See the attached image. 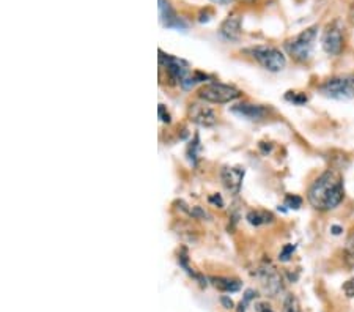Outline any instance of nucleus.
Returning <instances> with one entry per match:
<instances>
[{
	"label": "nucleus",
	"mask_w": 354,
	"mask_h": 312,
	"mask_svg": "<svg viewBox=\"0 0 354 312\" xmlns=\"http://www.w3.org/2000/svg\"><path fill=\"white\" fill-rule=\"evenodd\" d=\"M345 188L344 178L335 170H326L313 181L307 192V201L319 212H329L344 202Z\"/></svg>",
	"instance_id": "f257e3e1"
},
{
	"label": "nucleus",
	"mask_w": 354,
	"mask_h": 312,
	"mask_svg": "<svg viewBox=\"0 0 354 312\" xmlns=\"http://www.w3.org/2000/svg\"><path fill=\"white\" fill-rule=\"evenodd\" d=\"M159 64H161L162 70L167 71V76L174 84H180L183 87L187 89L196 82H200V79H205L207 76L196 73V76L191 75L189 65L185 60L176 59L169 54H164L162 51H159Z\"/></svg>",
	"instance_id": "f03ea898"
},
{
	"label": "nucleus",
	"mask_w": 354,
	"mask_h": 312,
	"mask_svg": "<svg viewBox=\"0 0 354 312\" xmlns=\"http://www.w3.org/2000/svg\"><path fill=\"white\" fill-rule=\"evenodd\" d=\"M317 35H318L317 26L306 28V30H302L295 38H291L285 43V51H287V54L295 62H298V64H306V62H309L312 57L313 46H315V42H317Z\"/></svg>",
	"instance_id": "7ed1b4c3"
},
{
	"label": "nucleus",
	"mask_w": 354,
	"mask_h": 312,
	"mask_svg": "<svg viewBox=\"0 0 354 312\" xmlns=\"http://www.w3.org/2000/svg\"><path fill=\"white\" fill-rule=\"evenodd\" d=\"M319 93L330 100H354V75H342L329 77L318 87Z\"/></svg>",
	"instance_id": "20e7f679"
},
{
	"label": "nucleus",
	"mask_w": 354,
	"mask_h": 312,
	"mask_svg": "<svg viewBox=\"0 0 354 312\" xmlns=\"http://www.w3.org/2000/svg\"><path fill=\"white\" fill-rule=\"evenodd\" d=\"M248 53L257 64L271 73L282 71L285 65H287V59H285L282 51L274 46H268V44H260V46L250 48Z\"/></svg>",
	"instance_id": "39448f33"
},
{
	"label": "nucleus",
	"mask_w": 354,
	"mask_h": 312,
	"mask_svg": "<svg viewBox=\"0 0 354 312\" xmlns=\"http://www.w3.org/2000/svg\"><path fill=\"white\" fill-rule=\"evenodd\" d=\"M198 96L203 101H208V103L225 104L239 98V96H241V92H239L238 89L232 87V85L211 82V84L203 85V87L198 90Z\"/></svg>",
	"instance_id": "423d86ee"
},
{
	"label": "nucleus",
	"mask_w": 354,
	"mask_h": 312,
	"mask_svg": "<svg viewBox=\"0 0 354 312\" xmlns=\"http://www.w3.org/2000/svg\"><path fill=\"white\" fill-rule=\"evenodd\" d=\"M322 46L324 53L329 55H339L345 46V35L344 28H342L339 21H334L333 24L326 27V30L323 33Z\"/></svg>",
	"instance_id": "0eeeda50"
},
{
	"label": "nucleus",
	"mask_w": 354,
	"mask_h": 312,
	"mask_svg": "<svg viewBox=\"0 0 354 312\" xmlns=\"http://www.w3.org/2000/svg\"><path fill=\"white\" fill-rule=\"evenodd\" d=\"M259 279L261 287L265 288L266 293H270L271 297H276L277 293L282 292V277L277 273V270L271 265H265L259 270Z\"/></svg>",
	"instance_id": "6e6552de"
},
{
	"label": "nucleus",
	"mask_w": 354,
	"mask_h": 312,
	"mask_svg": "<svg viewBox=\"0 0 354 312\" xmlns=\"http://www.w3.org/2000/svg\"><path fill=\"white\" fill-rule=\"evenodd\" d=\"M187 116H189V120L200 127H213L218 122V117H216L214 111L211 107L200 104V103H192L187 109Z\"/></svg>",
	"instance_id": "1a4fd4ad"
},
{
	"label": "nucleus",
	"mask_w": 354,
	"mask_h": 312,
	"mask_svg": "<svg viewBox=\"0 0 354 312\" xmlns=\"http://www.w3.org/2000/svg\"><path fill=\"white\" fill-rule=\"evenodd\" d=\"M244 169L243 167H224L221 172L222 183H224L225 190L230 192V194L236 196L239 194L243 186L244 180Z\"/></svg>",
	"instance_id": "9d476101"
},
{
	"label": "nucleus",
	"mask_w": 354,
	"mask_h": 312,
	"mask_svg": "<svg viewBox=\"0 0 354 312\" xmlns=\"http://www.w3.org/2000/svg\"><path fill=\"white\" fill-rule=\"evenodd\" d=\"M159 18H161L162 26L167 28H178V30L186 28L185 21L178 18L169 0H159Z\"/></svg>",
	"instance_id": "9b49d317"
},
{
	"label": "nucleus",
	"mask_w": 354,
	"mask_h": 312,
	"mask_svg": "<svg viewBox=\"0 0 354 312\" xmlns=\"http://www.w3.org/2000/svg\"><path fill=\"white\" fill-rule=\"evenodd\" d=\"M241 16L232 15L222 22L219 28V35L227 42H238L241 37Z\"/></svg>",
	"instance_id": "f8f14e48"
},
{
	"label": "nucleus",
	"mask_w": 354,
	"mask_h": 312,
	"mask_svg": "<svg viewBox=\"0 0 354 312\" xmlns=\"http://www.w3.org/2000/svg\"><path fill=\"white\" fill-rule=\"evenodd\" d=\"M232 112L235 113V116H239V117H243V118H248V120H252V122L263 120V118L268 116V109H266L265 106L248 104V103L233 106L232 107Z\"/></svg>",
	"instance_id": "ddd939ff"
},
{
	"label": "nucleus",
	"mask_w": 354,
	"mask_h": 312,
	"mask_svg": "<svg viewBox=\"0 0 354 312\" xmlns=\"http://www.w3.org/2000/svg\"><path fill=\"white\" fill-rule=\"evenodd\" d=\"M211 282H213V286L218 291L225 293L238 292L241 288V282L236 279H230V277H211Z\"/></svg>",
	"instance_id": "4468645a"
},
{
	"label": "nucleus",
	"mask_w": 354,
	"mask_h": 312,
	"mask_svg": "<svg viewBox=\"0 0 354 312\" xmlns=\"http://www.w3.org/2000/svg\"><path fill=\"white\" fill-rule=\"evenodd\" d=\"M248 221L252 226H263V224L272 223L274 217H272V213H270V212H261V210H255V212L248 213Z\"/></svg>",
	"instance_id": "2eb2a0df"
},
{
	"label": "nucleus",
	"mask_w": 354,
	"mask_h": 312,
	"mask_svg": "<svg viewBox=\"0 0 354 312\" xmlns=\"http://www.w3.org/2000/svg\"><path fill=\"white\" fill-rule=\"evenodd\" d=\"M345 259H346V264L351 266L354 270V234H351L348 237L346 240V246H345Z\"/></svg>",
	"instance_id": "dca6fc26"
},
{
	"label": "nucleus",
	"mask_w": 354,
	"mask_h": 312,
	"mask_svg": "<svg viewBox=\"0 0 354 312\" xmlns=\"http://www.w3.org/2000/svg\"><path fill=\"white\" fill-rule=\"evenodd\" d=\"M285 100L290 101V103L296 104V106L306 104L307 101H309V98H307V95L302 93V92H287V95H285Z\"/></svg>",
	"instance_id": "f3484780"
},
{
	"label": "nucleus",
	"mask_w": 354,
	"mask_h": 312,
	"mask_svg": "<svg viewBox=\"0 0 354 312\" xmlns=\"http://www.w3.org/2000/svg\"><path fill=\"white\" fill-rule=\"evenodd\" d=\"M283 312H301L299 309V303L293 295H288L283 302Z\"/></svg>",
	"instance_id": "a211bd4d"
},
{
	"label": "nucleus",
	"mask_w": 354,
	"mask_h": 312,
	"mask_svg": "<svg viewBox=\"0 0 354 312\" xmlns=\"http://www.w3.org/2000/svg\"><path fill=\"white\" fill-rule=\"evenodd\" d=\"M302 205V199L296 194H288L285 197V207L288 208H293V210H298Z\"/></svg>",
	"instance_id": "6ab92c4d"
},
{
	"label": "nucleus",
	"mask_w": 354,
	"mask_h": 312,
	"mask_svg": "<svg viewBox=\"0 0 354 312\" xmlns=\"http://www.w3.org/2000/svg\"><path fill=\"white\" fill-rule=\"evenodd\" d=\"M197 149H198V136H196V139H194V142H191L189 149H187V156H189V160H191L192 164H196Z\"/></svg>",
	"instance_id": "aec40b11"
},
{
	"label": "nucleus",
	"mask_w": 354,
	"mask_h": 312,
	"mask_svg": "<svg viewBox=\"0 0 354 312\" xmlns=\"http://www.w3.org/2000/svg\"><path fill=\"white\" fill-rule=\"evenodd\" d=\"M295 249H296V246H295V245H285V246H283V249H282L281 255H279V259H281L282 262H287V260H290L291 255H293Z\"/></svg>",
	"instance_id": "412c9836"
},
{
	"label": "nucleus",
	"mask_w": 354,
	"mask_h": 312,
	"mask_svg": "<svg viewBox=\"0 0 354 312\" xmlns=\"http://www.w3.org/2000/svg\"><path fill=\"white\" fill-rule=\"evenodd\" d=\"M344 291L348 297H354V279H350L344 284Z\"/></svg>",
	"instance_id": "4be33fe9"
},
{
	"label": "nucleus",
	"mask_w": 354,
	"mask_h": 312,
	"mask_svg": "<svg viewBox=\"0 0 354 312\" xmlns=\"http://www.w3.org/2000/svg\"><path fill=\"white\" fill-rule=\"evenodd\" d=\"M159 117L164 123H170V116L169 112H165V107L162 104H159Z\"/></svg>",
	"instance_id": "5701e85b"
},
{
	"label": "nucleus",
	"mask_w": 354,
	"mask_h": 312,
	"mask_svg": "<svg viewBox=\"0 0 354 312\" xmlns=\"http://www.w3.org/2000/svg\"><path fill=\"white\" fill-rule=\"evenodd\" d=\"M191 214H192V217H196V218H203V219L208 217L207 212H203V210L200 207H196L194 210H191Z\"/></svg>",
	"instance_id": "b1692460"
},
{
	"label": "nucleus",
	"mask_w": 354,
	"mask_h": 312,
	"mask_svg": "<svg viewBox=\"0 0 354 312\" xmlns=\"http://www.w3.org/2000/svg\"><path fill=\"white\" fill-rule=\"evenodd\" d=\"M221 303L224 304L225 309H233V306H235V304H233L232 300L228 298V297H222V298H221Z\"/></svg>",
	"instance_id": "393cba45"
},
{
	"label": "nucleus",
	"mask_w": 354,
	"mask_h": 312,
	"mask_svg": "<svg viewBox=\"0 0 354 312\" xmlns=\"http://www.w3.org/2000/svg\"><path fill=\"white\" fill-rule=\"evenodd\" d=\"M257 311H259V312H274L271 309V306L266 304V303H259V304H257Z\"/></svg>",
	"instance_id": "a878e982"
},
{
	"label": "nucleus",
	"mask_w": 354,
	"mask_h": 312,
	"mask_svg": "<svg viewBox=\"0 0 354 312\" xmlns=\"http://www.w3.org/2000/svg\"><path fill=\"white\" fill-rule=\"evenodd\" d=\"M209 202H213V203H216V205H219V207H224V202H222V197L221 196H211L209 197Z\"/></svg>",
	"instance_id": "bb28decb"
},
{
	"label": "nucleus",
	"mask_w": 354,
	"mask_h": 312,
	"mask_svg": "<svg viewBox=\"0 0 354 312\" xmlns=\"http://www.w3.org/2000/svg\"><path fill=\"white\" fill-rule=\"evenodd\" d=\"M211 2H214V3H218V5H228V3L235 2V0H211Z\"/></svg>",
	"instance_id": "cd10ccee"
},
{
	"label": "nucleus",
	"mask_w": 354,
	"mask_h": 312,
	"mask_svg": "<svg viewBox=\"0 0 354 312\" xmlns=\"http://www.w3.org/2000/svg\"><path fill=\"white\" fill-rule=\"evenodd\" d=\"M330 230H333V234H334V235H339V234H340V232H342V227H337V226H333V229H330Z\"/></svg>",
	"instance_id": "c85d7f7f"
},
{
	"label": "nucleus",
	"mask_w": 354,
	"mask_h": 312,
	"mask_svg": "<svg viewBox=\"0 0 354 312\" xmlns=\"http://www.w3.org/2000/svg\"><path fill=\"white\" fill-rule=\"evenodd\" d=\"M351 16H353V19H354V5H353V8H351Z\"/></svg>",
	"instance_id": "c756f323"
}]
</instances>
